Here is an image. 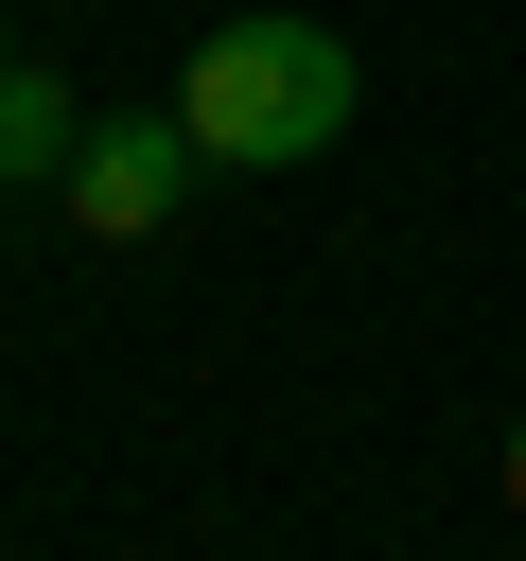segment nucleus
Wrapping results in <instances>:
<instances>
[{
	"instance_id": "nucleus-1",
	"label": "nucleus",
	"mask_w": 526,
	"mask_h": 561,
	"mask_svg": "<svg viewBox=\"0 0 526 561\" xmlns=\"http://www.w3.org/2000/svg\"><path fill=\"white\" fill-rule=\"evenodd\" d=\"M193 140H210V175H298V158H333L351 140V105H368V70H351V35L333 18H210V53H193Z\"/></svg>"
},
{
	"instance_id": "nucleus-3",
	"label": "nucleus",
	"mask_w": 526,
	"mask_h": 561,
	"mask_svg": "<svg viewBox=\"0 0 526 561\" xmlns=\"http://www.w3.org/2000/svg\"><path fill=\"white\" fill-rule=\"evenodd\" d=\"M70 140H88L70 88H53V70H0V175H70Z\"/></svg>"
},
{
	"instance_id": "nucleus-5",
	"label": "nucleus",
	"mask_w": 526,
	"mask_h": 561,
	"mask_svg": "<svg viewBox=\"0 0 526 561\" xmlns=\"http://www.w3.org/2000/svg\"><path fill=\"white\" fill-rule=\"evenodd\" d=\"M0 70H18V35H0Z\"/></svg>"
},
{
	"instance_id": "nucleus-4",
	"label": "nucleus",
	"mask_w": 526,
	"mask_h": 561,
	"mask_svg": "<svg viewBox=\"0 0 526 561\" xmlns=\"http://www.w3.org/2000/svg\"><path fill=\"white\" fill-rule=\"evenodd\" d=\"M491 473H508V508H526V403H508V438H491Z\"/></svg>"
},
{
	"instance_id": "nucleus-2",
	"label": "nucleus",
	"mask_w": 526,
	"mask_h": 561,
	"mask_svg": "<svg viewBox=\"0 0 526 561\" xmlns=\"http://www.w3.org/2000/svg\"><path fill=\"white\" fill-rule=\"evenodd\" d=\"M193 175H210V140H193V105H105L88 140H70V228L88 245H158L175 210H193Z\"/></svg>"
}]
</instances>
